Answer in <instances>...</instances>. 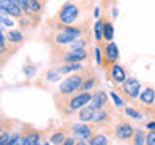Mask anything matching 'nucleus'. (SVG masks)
<instances>
[{
  "instance_id": "21",
  "label": "nucleus",
  "mask_w": 155,
  "mask_h": 145,
  "mask_svg": "<svg viewBox=\"0 0 155 145\" xmlns=\"http://www.w3.org/2000/svg\"><path fill=\"white\" fill-rule=\"evenodd\" d=\"M7 37H8V40L12 42V44H16V45H19V44L23 42V34L16 31V29H13V31H10L7 34Z\"/></svg>"
},
{
  "instance_id": "31",
  "label": "nucleus",
  "mask_w": 155,
  "mask_h": 145,
  "mask_svg": "<svg viewBox=\"0 0 155 145\" xmlns=\"http://www.w3.org/2000/svg\"><path fill=\"white\" fill-rule=\"evenodd\" d=\"M126 114H128V116H133V118H136V119H140V118H142V114L137 113V111H134L133 108H126Z\"/></svg>"
},
{
  "instance_id": "27",
  "label": "nucleus",
  "mask_w": 155,
  "mask_h": 145,
  "mask_svg": "<svg viewBox=\"0 0 155 145\" xmlns=\"http://www.w3.org/2000/svg\"><path fill=\"white\" fill-rule=\"evenodd\" d=\"M94 31H95V39L97 40H102V39H104V36H102V31H104V21H102V19H99V21L95 23Z\"/></svg>"
},
{
  "instance_id": "15",
  "label": "nucleus",
  "mask_w": 155,
  "mask_h": 145,
  "mask_svg": "<svg viewBox=\"0 0 155 145\" xmlns=\"http://www.w3.org/2000/svg\"><path fill=\"white\" fill-rule=\"evenodd\" d=\"M91 105L95 106V108H105V106H107V94H105L104 90L94 92V94H92Z\"/></svg>"
},
{
  "instance_id": "10",
  "label": "nucleus",
  "mask_w": 155,
  "mask_h": 145,
  "mask_svg": "<svg viewBox=\"0 0 155 145\" xmlns=\"http://www.w3.org/2000/svg\"><path fill=\"white\" fill-rule=\"evenodd\" d=\"M123 90H124V94L129 97V100H133L136 97H139L140 82L137 79H134V77H129V79H126L123 82Z\"/></svg>"
},
{
  "instance_id": "18",
  "label": "nucleus",
  "mask_w": 155,
  "mask_h": 145,
  "mask_svg": "<svg viewBox=\"0 0 155 145\" xmlns=\"http://www.w3.org/2000/svg\"><path fill=\"white\" fill-rule=\"evenodd\" d=\"M84 69V66L81 65V63H63L61 66H58V71L61 72V74H68V72L71 71H82Z\"/></svg>"
},
{
  "instance_id": "40",
  "label": "nucleus",
  "mask_w": 155,
  "mask_h": 145,
  "mask_svg": "<svg viewBox=\"0 0 155 145\" xmlns=\"http://www.w3.org/2000/svg\"><path fill=\"white\" fill-rule=\"evenodd\" d=\"M153 103H155V102H153Z\"/></svg>"
},
{
  "instance_id": "23",
  "label": "nucleus",
  "mask_w": 155,
  "mask_h": 145,
  "mask_svg": "<svg viewBox=\"0 0 155 145\" xmlns=\"http://www.w3.org/2000/svg\"><path fill=\"white\" fill-rule=\"evenodd\" d=\"M133 143H134V145H145V134H144L140 129H134Z\"/></svg>"
},
{
  "instance_id": "34",
  "label": "nucleus",
  "mask_w": 155,
  "mask_h": 145,
  "mask_svg": "<svg viewBox=\"0 0 155 145\" xmlns=\"http://www.w3.org/2000/svg\"><path fill=\"white\" fill-rule=\"evenodd\" d=\"M5 48H7V44H5L3 34H2V31H0V52H5Z\"/></svg>"
},
{
  "instance_id": "20",
  "label": "nucleus",
  "mask_w": 155,
  "mask_h": 145,
  "mask_svg": "<svg viewBox=\"0 0 155 145\" xmlns=\"http://www.w3.org/2000/svg\"><path fill=\"white\" fill-rule=\"evenodd\" d=\"M102 36H104L105 40H111L113 39V24L110 21H104V31H102Z\"/></svg>"
},
{
  "instance_id": "37",
  "label": "nucleus",
  "mask_w": 155,
  "mask_h": 145,
  "mask_svg": "<svg viewBox=\"0 0 155 145\" xmlns=\"http://www.w3.org/2000/svg\"><path fill=\"white\" fill-rule=\"evenodd\" d=\"M147 129H149V130H153V132H155V123H149V124H147Z\"/></svg>"
},
{
  "instance_id": "38",
  "label": "nucleus",
  "mask_w": 155,
  "mask_h": 145,
  "mask_svg": "<svg viewBox=\"0 0 155 145\" xmlns=\"http://www.w3.org/2000/svg\"><path fill=\"white\" fill-rule=\"evenodd\" d=\"M74 145H89V143L86 140H78V142H74Z\"/></svg>"
},
{
  "instance_id": "13",
  "label": "nucleus",
  "mask_w": 155,
  "mask_h": 145,
  "mask_svg": "<svg viewBox=\"0 0 155 145\" xmlns=\"http://www.w3.org/2000/svg\"><path fill=\"white\" fill-rule=\"evenodd\" d=\"M110 119V113L108 110L105 108H95L94 110V114L91 118V124H102V123H107Z\"/></svg>"
},
{
  "instance_id": "22",
  "label": "nucleus",
  "mask_w": 155,
  "mask_h": 145,
  "mask_svg": "<svg viewBox=\"0 0 155 145\" xmlns=\"http://www.w3.org/2000/svg\"><path fill=\"white\" fill-rule=\"evenodd\" d=\"M42 8H44L42 0H28V10L29 11L39 13V11H42Z\"/></svg>"
},
{
  "instance_id": "6",
  "label": "nucleus",
  "mask_w": 155,
  "mask_h": 145,
  "mask_svg": "<svg viewBox=\"0 0 155 145\" xmlns=\"http://www.w3.org/2000/svg\"><path fill=\"white\" fill-rule=\"evenodd\" d=\"M120 58V50L118 47H116V44L110 42L107 44L105 48H104V60H102V65L104 66H108V65H116V61H118Z\"/></svg>"
},
{
  "instance_id": "4",
  "label": "nucleus",
  "mask_w": 155,
  "mask_h": 145,
  "mask_svg": "<svg viewBox=\"0 0 155 145\" xmlns=\"http://www.w3.org/2000/svg\"><path fill=\"white\" fill-rule=\"evenodd\" d=\"M68 102H66V106H68V113L70 111H78L81 110L82 106H86L87 103H91L92 100V94L91 92H78V94H70V95H65Z\"/></svg>"
},
{
  "instance_id": "3",
  "label": "nucleus",
  "mask_w": 155,
  "mask_h": 145,
  "mask_svg": "<svg viewBox=\"0 0 155 145\" xmlns=\"http://www.w3.org/2000/svg\"><path fill=\"white\" fill-rule=\"evenodd\" d=\"M82 81H84V74H82V71L65 77V81L60 84V94L70 95V94H74V92L81 90Z\"/></svg>"
},
{
  "instance_id": "12",
  "label": "nucleus",
  "mask_w": 155,
  "mask_h": 145,
  "mask_svg": "<svg viewBox=\"0 0 155 145\" xmlns=\"http://www.w3.org/2000/svg\"><path fill=\"white\" fill-rule=\"evenodd\" d=\"M39 142H41V134L37 130H31L26 134H19L16 145H39Z\"/></svg>"
},
{
  "instance_id": "11",
  "label": "nucleus",
  "mask_w": 155,
  "mask_h": 145,
  "mask_svg": "<svg viewBox=\"0 0 155 145\" xmlns=\"http://www.w3.org/2000/svg\"><path fill=\"white\" fill-rule=\"evenodd\" d=\"M133 134H134V127L129 123H120L115 127V135L118 140H129L133 139Z\"/></svg>"
},
{
  "instance_id": "29",
  "label": "nucleus",
  "mask_w": 155,
  "mask_h": 145,
  "mask_svg": "<svg viewBox=\"0 0 155 145\" xmlns=\"http://www.w3.org/2000/svg\"><path fill=\"white\" fill-rule=\"evenodd\" d=\"M18 8H21V11H29L28 10V0H12Z\"/></svg>"
},
{
  "instance_id": "5",
  "label": "nucleus",
  "mask_w": 155,
  "mask_h": 145,
  "mask_svg": "<svg viewBox=\"0 0 155 145\" xmlns=\"http://www.w3.org/2000/svg\"><path fill=\"white\" fill-rule=\"evenodd\" d=\"M94 135L92 126L86 123H76L71 126V137H74L78 140H91V137Z\"/></svg>"
},
{
  "instance_id": "30",
  "label": "nucleus",
  "mask_w": 155,
  "mask_h": 145,
  "mask_svg": "<svg viewBox=\"0 0 155 145\" xmlns=\"http://www.w3.org/2000/svg\"><path fill=\"white\" fill-rule=\"evenodd\" d=\"M145 145H155V132L153 130L145 134Z\"/></svg>"
},
{
  "instance_id": "32",
  "label": "nucleus",
  "mask_w": 155,
  "mask_h": 145,
  "mask_svg": "<svg viewBox=\"0 0 155 145\" xmlns=\"http://www.w3.org/2000/svg\"><path fill=\"white\" fill-rule=\"evenodd\" d=\"M111 98H113V102H115V103L118 105V106H123V100H121L120 97L115 94V92H111Z\"/></svg>"
},
{
  "instance_id": "35",
  "label": "nucleus",
  "mask_w": 155,
  "mask_h": 145,
  "mask_svg": "<svg viewBox=\"0 0 155 145\" xmlns=\"http://www.w3.org/2000/svg\"><path fill=\"white\" fill-rule=\"evenodd\" d=\"M74 142H76L74 137H66V140H65L61 145H74Z\"/></svg>"
},
{
  "instance_id": "2",
  "label": "nucleus",
  "mask_w": 155,
  "mask_h": 145,
  "mask_svg": "<svg viewBox=\"0 0 155 145\" xmlns=\"http://www.w3.org/2000/svg\"><path fill=\"white\" fill-rule=\"evenodd\" d=\"M79 14H81V7H79V5L65 3L60 10H58V13H57V21L60 23V24H66V26H70V24H73V23L78 21Z\"/></svg>"
},
{
  "instance_id": "19",
  "label": "nucleus",
  "mask_w": 155,
  "mask_h": 145,
  "mask_svg": "<svg viewBox=\"0 0 155 145\" xmlns=\"http://www.w3.org/2000/svg\"><path fill=\"white\" fill-rule=\"evenodd\" d=\"M65 140H66V130L65 129H60V130H57V132H53L52 137H50V142L53 145H61Z\"/></svg>"
},
{
  "instance_id": "24",
  "label": "nucleus",
  "mask_w": 155,
  "mask_h": 145,
  "mask_svg": "<svg viewBox=\"0 0 155 145\" xmlns=\"http://www.w3.org/2000/svg\"><path fill=\"white\" fill-rule=\"evenodd\" d=\"M89 145H108V139H107L104 134L92 135L91 140H89Z\"/></svg>"
},
{
  "instance_id": "14",
  "label": "nucleus",
  "mask_w": 155,
  "mask_h": 145,
  "mask_svg": "<svg viewBox=\"0 0 155 145\" xmlns=\"http://www.w3.org/2000/svg\"><path fill=\"white\" fill-rule=\"evenodd\" d=\"M110 77H111V81H113V82L121 84V82L126 81V72H124V69L120 65H113L110 68Z\"/></svg>"
},
{
  "instance_id": "1",
  "label": "nucleus",
  "mask_w": 155,
  "mask_h": 145,
  "mask_svg": "<svg viewBox=\"0 0 155 145\" xmlns=\"http://www.w3.org/2000/svg\"><path fill=\"white\" fill-rule=\"evenodd\" d=\"M57 29H58V32L55 34V37H53V44H55L57 47L70 45L71 42L78 40V39L84 34V26H74V24L66 26V24L58 23Z\"/></svg>"
},
{
  "instance_id": "17",
  "label": "nucleus",
  "mask_w": 155,
  "mask_h": 145,
  "mask_svg": "<svg viewBox=\"0 0 155 145\" xmlns=\"http://www.w3.org/2000/svg\"><path fill=\"white\" fill-rule=\"evenodd\" d=\"M139 98H140V103L144 105H152L155 102V90L152 87H145L142 90V94H139Z\"/></svg>"
},
{
  "instance_id": "36",
  "label": "nucleus",
  "mask_w": 155,
  "mask_h": 145,
  "mask_svg": "<svg viewBox=\"0 0 155 145\" xmlns=\"http://www.w3.org/2000/svg\"><path fill=\"white\" fill-rule=\"evenodd\" d=\"M24 74H28V76H32V74H34V68H32V66H28V68H24Z\"/></svg>"
},
{
  "instance_id": "28",
  "label": "nucleus",
  "mask_w": 155,
  "mask_h": 145,
  "mask_svg": "<svg viewBox=\"0 0 155 145\" xmlns=\"http://www.w3.org/2000/svg\"><path fill=\"white\" fill-rule=\"evenodd\" d=\"M3 26H8V27H10V26H13V19L0 13V31H2V27H3Z\"/></svg>"
},
{
  "instance_id": "7",
  "label": "nucleus",
  "mask_w": 155,
  "mask_h": 145,
  "mask_svg": "<svg viewBox=\"0 0 155 145\" xmlns=\"http://www.w3.org/2000/svg\"><path fill=\"white\" fill-rule=\"evenodd\" d=\"M60 61L63 63H81L87 58V50L82 48V50H71V52H66V53H60Z\"/></svg>"
},
{
  "instance_id": "39",
  "label": "nucleus",
  "mask_w": 155,
  "mask_h": 145,
  "mask_svg": "<svg viewBox=\"0 0 155 145\" xmlns=\"http://www.w3.org/2000/svg\"><path fill=\"white\" fill-rule=\"evenodd\" d=\"M39 145H50V142H45V140H44V142H39Z\"/></svg>"
},
{
  "instance_id": "16",
  "label": "nucleus",
  "mask_w": 155,
  "mask_h": 145,
  "mask_svg": "<svg viewBox=\"0 0 155 145\" xmlns=\"http://www.w3.org/2000/svg\"><path fill=\"white\" fill-rule=\"evenodd\" d=\"M94 110H95V106H92L91 103L82 106V108L78 111V118H79L81 123H91V118H92V114H94Z\"/></svg>"
},
{
  "instance_id": "33",
  "label": "nucleus",
  "mask_w": 155,
  "mask_h": 145,
  "mask_svg": "<svg viewBox=\"0 0 155 145\" xmlns=\"http://www.w3.org/2000/svg\"><path fill=\"white\" fill-rule=\"evenodd\" d=\"M95 60H97L99 65H102V50L99 47H95Z\"/></svg>"
},
{
  "instance_id": "26",
  "label": "nucleus",
  "mask_w": 155,
  "mask_h": 145,
  "mask_svg": "<svg viewBox=\"0 0 155 145\" xmlns=\"http://www.w3.org/2000/svg\"><path fill=\"white\" fill-rule=\"evenodd\" d=\"M84 47H86V40H84V39H78V40H74V42L70 44L68 52H71V50H82Z\"/></svg>"
},
{
  "instance_id": "25",
  "label": "nucleus",
  "mask_w": 155,
  "mask_h": 145,
  "mask_svg": "<svg viewBox=\"0 0 155 145\" xmlns=\"http://www.w3.org/2000/svg\"><path fill=\"white\" fill-rule=\"evenodd\" d=\"M47 81H50V82H55V81H60V77H61V72L58 71V68H52V69H48L47 71Z\"/></svg>"
},
{
  "instance_id": "8",
  "label": "nucleus",
  "mask_w": 155,
  "mask_h": 145,
  "mask_svg": "<svg viewBox=\"0 0 155 145\" xmlns=\"http://www.w3.org/2000/svg\"><path fill=\"white\" fill-rule=\"evenodd\" d=\"M82 74H84V81H82V85H81V92H89V90L94 89V87L99 85V77L94 74L92 69L84 68V69H82Z\"/></svg>"
},
{
  "instance_id": "9",
  "label": "nucleus",
  "mask_w": 155,
  "mask_h": 145,
  "mask_svg": "<svg viewBox=\"0 0 155 145\" xmlns=\"http://www.w3.org/2000/svg\"><path fill=\"white\" fill-rule=\"evenodd\" d=\"M0 13H7L10 16H13L15 19H21L23 11L21 8H18L12 0H0Z\"/></svg>"
}]
</instances>
